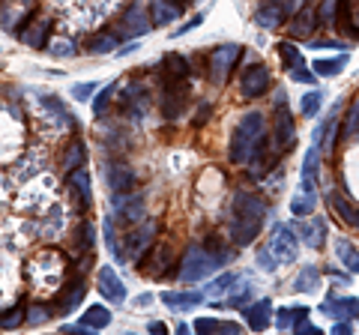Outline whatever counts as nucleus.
Segmentation results:
<instances>
[{
	"mask_svg": "<svg viewBox=\"0 0 359 335\" xmlns=\"http://www.w3.org/2000/svg\"><path fill=\"white\" fill-rule=\"evenodd\" d=\"M231 261V252L224 249L219 240H207V242H192L183 254V261H180V282H204L210 278L216 270H222L224 264Z\"/></svg>",
	"mask_w": 359,
	"mask_h": 335,
	"instance_id": "f257e3e1",
	"label": "nucleus"
},
{
	"mask_svg": "<svg viewBox=\"0 0 359 335\" xmlns=\"http://www.w3.org/2000/svg\"><path fill=\"white\" fill-rule=\"evenodd\" d=\"M266 204L252 192H237L231 200V240L237 245H249L264 228Z\"/></svg>",
	"mask_w": 359,
	"mask_h": 335,
	"instance_id": "f03ea898",
	"label": "nucleus"
},
{
	"mask_svg": "<svg viewBox=\"0 0 359 335\" xmlns=\"http://www.w3.org/2000/svg\"><path fill=\"white\" fill-rule=\"evenodd\" d=\"M264 150H269L266 147V120L261 111H249V114L240 117L237 129H233L228 156H231V162H237V165H249V159H255V156Z\"/></svg>",
	"mask_w": 359,
	"mask_h": 335,
	"instance_id": "7ed1b4c3",
	"label": "nucleus"
},
{
	"mask_svg": "<svg viewBox=\"0 0 359 335\" xmlns=\"http://www.w3.org/2000/svg\"><path fill=\"white\" fill-rule=\"evenodd\" d=\"M156 233H159V221L156 219H144L138 228L126 233V258H129V264H141L144 254L153 252Z\"/></svg>",
	"mask_w": 359,
	"mask_h": 335,
	"instance_id": "20e7f679",
	"label": "nucleus"
},
{
	"mask_svg": "<svg viewBox=\"0 0 359 335\" xmlns=\"http://www.w3.org/2000/svg\"><path fill=\"white\" fill-rule=\"evenodd\" d=\"M240 57H243V46H237V42H228V46L212 48V54H210V81L212 84H224Z\"/></svg>",
	"mask_w": 359,
	"mask_h": 335,
	"instance_id": "39448f33",
	"label": "nucleus"
},
{
	"mask_svg": "<svg viewBox=\"0 0 359 335\" xmlns=\"http://www.w3.org/2000/svg\"><path fill=\"white\" fill-rule=\"evenodd\" d=\"M269 252L276 254L278 264H294L297 254H299V237L294 233V228L285 225V221H278L273 228V237H269Z\"/></svg>",
	"mask_w": 359,
	"mask_h": 335,
	"instance_id": "423d86ee",
	"label": "nucleus"
},
{
	"mask_svg": "<svg viewBox=\"0 0 359 335\" xmlns=\"http://www.w3.org/2000/svg\"><path fill=\"white\" fill-rule=\"evenodd\" d=\"M294 9H297L294 0H264L255 9V25H261L264 30H276L294 15Z\"/></svg>",
	"mask_w": 359,
	"mask_h": 335,
	"instance_id": "0eeeda50",
	"label": "nucleus"
},
{
	"mask_svg": "<svg viewBox=\"0 0 359 335\" xmlns=\"http://www.w3.org/2000/svg\"><path fill=\"white\" fill-rule=\"evenodd\" d=\"M297 144V123L290 117L287 102H278L276 105V132H273V150L276 153H287L294 150Z\"/></svg>",
	"mask_w": 359,
	"mask_h": 335,
	"instance_id": "6e6552de",
	"label": "nucleus"
},
{
	"mask_svg": "<svg viewBox=\"0 0 359 335\" xmlns=\"http://www.w3.org/2000/svg\"><path fill=\"white\" fill-rule=\"evenodd\" d=\"M314 207H318V177L314 174H302L299 177V192L294 195L290 200V213L297 219H306L314 213Z\"/></svg>",
	"mask_w": 359,
	"mask_h": 335,
	"instance_id": "1a4fd4ad",
	"label": "nucleus"
},
{
	"mask_svg": "<svg viewBox=\"0 0 359 335\" xmlns=\"http://www.w3.org/2000/svg\"><path fill=\"white\" fill-rule=\"evenodd\" d=\"M183 105H186V90L183 84L177 81H162V96H159V108L165 120H177L183 114Z\"/></svg>",
	"mask_w": 359,
	"mask_h": 335,
	"instance_id": "9d476101",
	"label": "nucleus"
},
{
	"mask_svg": "<svg viewBox=\"0 0 359 335\" xmlns=\"http://www.w3.org/2000/svg\"><path fill=\"white\" fill-rule=\"evenodd\" d=\"M96 285H99V294H102L111 306H120L126 299V287H123L120 275L114 273V266H102L96 273Z\"/></svg>",
	"mask_w": 359,
	"mask_h": 335,
	"instance_id": "9b49d317",
	"label": "nucleus"
},
{
	"mask_svg": "<svg viewBox=\"0 0 359 335\" xmlns=\"http://www.w3.org/2000/svg\"><path fill=\"white\" fill-rule=\"evenodd\" d=\"M318 27H320V15H318V9L314 6H302L287 25L290 39H311Z\"/></svg>",
	"mask_w": 359,
	"mask_h": 335,
	"instance_id": "f8f14e48",
	"label": "nucleus"
},
{
	"mask_svg": "<svg viewBox=\"0 0 359 335\" xmlns=\"http://www.w3.org/2000/svg\"><path fill=\"white\" fill-rule=\"evenodd\" d=\"M105 180H108L111 195H126V192H132V189H135L138 177H135V171H132L129 165L114 162V165H108V168H105Z\"/></svg>",
	"mask_w": 359,
	"mask_h": 335,
	"instance_id": "ddd939ff",
	"label": "nucleus"
},
{
	"mask_svg": "<svg viewBox=\"0 0 359 335\" xmlns=\"http://www.w3.org/2000/svg\"><path fill=\"white\" fill-rule=\"evenodd\" d=\"M269 90V69L266 66H249L240 81V93L243 99H257Z\"/></svg>",
	"mask_w": 359,
	"mask_h": 335,
	"instance_id": "4468645a",
	"label": "nucleus"
},
{
	"mask_svg": "<svg viewBox=\"0 0 359 335\" xmlns=\"http://www.w3.org/2000/svg\"><path fill=\"white\" fill-rule=\"evenodd\" d=\"M153 27V18L144 13V6L141 4H132L129 9H126V15H123V21H120V30L126 33L129 39H138V36H144Z\"/></svg>",
	"mask_w": 359,
	"mask_h": 335,
	"instance_id": "2eb2a0df",
	"label": "nucleus"
},
{
	"mask_svg": "<svg viewBox=\"0 0 359 335\" xmlns=\"http://www.w3.org/2000/svg\"><path fill=\"white\" fill-rule=\"evenodd\" d=\"M120 99H123L126 114H132V117H141L144 111L150 108V90H147V84H141V81L126 84V90H123Z\"/></svg>",
	"mask_w": 359,
	"mask_h": 335,
	"instance_id": "dca6fc26",
	"label": "nucleus"
},
{
	"mask_svg": "<svg viewBox=\"0 0 359 335\" xmlns=\"http://www.w3.org/2000/svg\"><path fill=\"white\" fill-rule=\"evenodd\" d=\"M183 9H186L183 0H150V18L156 27L174 25V21L183 15Z\"/></svg>",
	"mask_w": 359,
	"mask_h": 335,
	"instance_id": "f3484780",
	"label": "nucleus"
},
{
	"mask_svg": "<svg viewBox=\"0 0 359 335\" xmlns=\"http://www.w3.org/2000/svg\"><path fill=\"white\" fill-rule=\"evenodd\" d=\"M243 317L255 332H264L273 323V303L269 299H257V303H245L243 306Z\"/></svg>",
	"mask_w": 359,
	"mask_h": 335,
	"instance_id": "a211bd4d",
	"label": "nucleus"
},
{
	"mask_svg": "<svg viewBox=\"0 0 359 335\" xmlns=\"http://www.w3.org/2000/svg\"><path fill=\"white\" fill-rule=\"evenodd\" d=\"M204 290H165L162 294V303L171 308V311H189V308H198L201 303H204Z\"/></svg>",
	"mask_w": 359,
	"mask_h": 335,
	"instance_id": "6ab92c4d",
	"label": "nucleus"
},
{
	"mask_svg": "<svg viewBox=\"0 0 359 335\" xmlns=\"http://www.w3.org/2000/svg\"><path fill=\"white\" fill-rule=\"evenodd\" d=\"M114 213L126 221H141L144 219V195H138V192L114 195Z\"/></svg>",
	"mask_w": 359,
	"mask_h": 335,
	"instance_id": "aec40b11",
	"label": "nucleus"
},
{
	"mask_svg": "<svg viewBox=\"0 0 359 335\" xmlns=\"http://www.w3.org/2000/svg\"><path fill=\"white\" fill-rule=\"evenodd\" d=\"M335 27H341L351 39H359V0H339Z\"/></svg>",
	"mask_w": 359,
	"mask_h": 335,
	"instance_id": "412c9836",
	"label": "nucleus"
},
{
	"mask_svg": "<svg viewBox=\"0 0 359 335\" xmlns=\"http://www.w3.org/2000/svg\"><path fill=\"white\" fill-rule=\"evenodd\" d=\"M299 237L306 240L309 249H320L323 237H327V219L323 216H306L299 221Z\"/></svg>",
	"mask_w": 359,
	"mask_h": 335,
	"instance_id": "4be33fe9",
	"label": "nucleus"
},
{
	"mask_svg": "<svg viewBox=\"0 0 359 335\" xmlns=\"http://www.w3.org/2000/svg\"><path fill=\"white\" fill-rule=\"evenodd\" d=\"M320 311H327L330 317H335V320H351V317H356L359 315V299H339V296H327V303L320 306Z\"/></svg>",
	"mask_w": 359,
	"mask_h": 335,
	"instance_id": "5701e85b",
	"label": "nucleus"
},
{
	"mask_svg": "<svg viewBox=\"0 0 359 335\" xmlns=\"http://www.w3.org/2000/svg\"><path fill=\"white\" fill-rule=\"evenodd\" d=\"M84 156H87V147H84L81 138H75V141L66 144V150L60 153V168H63V174L69 177L75 168H84Z\"/></svg>",
	"mask_w": 359,
	"mask_h": 335,
	"instance_id": "b1692460",
	"label": "nucleus"
},
{
	"mask_svg": "<svg viewBox=\"0 0 359 335\" xmlns=\"http://www.w3.org/2000/svg\"><path fill=\"white\" fill-rule=\"evenodd\" d=\"M84 294H87V285H84V278H75V282L69 285V290H66V296L57 303V308H54V315H60V317H66V315H72V311L81 306V299H84Z\"/></svg>",
	"mask_w": 359,
	"mask_h": 335,
	"instance_id": "393cba45",
	"label": "nucleus"
},
{
	"mask_svg": "<svg viewBox=\"0 0 359 335\" xmlns=\"http://www.w3.org/2000/svg\"><path fill=\"white\" fill-rule=\"evenodd\" d=\"M186 75H189L186 57H180V54H165V57H162V81H177V84H183Z\"/></svg>",
	"mask_w": 359,
	"mask_h": 335,
	"instance_id": "a878e982",
	"label": "nucleus"
},
{
	"mask_svg": "<svg viewBox=\"0 0 359 335\" xmlns=\"http://www.w3.org/2000/svg\"><path fill=\"white\" fill-rule=\"evenodd\" d=\"M69 186H72V192H75V198H78V204L90 207L93 195H90V174L84 171V168H75V171L69 174Z\"/></svg>",
	"mask_w": 359,
	"mask_h": 335,
	"instance_id": "bb28decb",
	"label": "nucleus"
},
{
	"mask_svg": "<svg viewBox=\"0 0 359 335\" xmlns=\"http://www.w3.org/2000/svg\"><path fill=\"white\" fill-rule=\"evenodd\" d=\"M171 261H174V252H171V245H168V242L156 245V249H153V254H150V266H147V275H153V278L165 275V270H168V264H171Z\"/></svg>",
	"mask_w": 359,
	"mask_h": 335,
	"instance_id": "cd10ccee",
	"label": "nucleus"
},
{
	"mask_svg": "<svg viewBox=\"0 0 359 335\" xmlns=\"http://www.w3.org/2000/svg\"><path fill=\"white\" fill-rule=\"evenodd\" d=\"M335 254L347 273H359V249L351 240H335Z\"/></svg>",
	"mask_w": 359,
	"mask_h": 335,
	"instance_id": "c85d7f7f",
	"label": "nucleus"
},
{
	"mask_svg": "<svg viewBox=\"0 0 359 335\" xmlns=\"http://www.w3.org/2000/svg\"><path fill=\"white\" fill-rule=\"evenodd\" d=\"M192 329L201 332V335H210V332H231V335H237L243 327L240 323H224V320H216V317H198L192 323Z\"/></svg>",
	"mask_w": 359,
	"mask_h": 335,
	"instance_id": "c756f323",
	"label": "nucleus"
},
{
	"mask_svg": "<svg viewBox=\"0 0 359 335\" xmlns=\"http://www.w3.org/2000/svg\"><path fill=\"white\" fill-rule=\"evenodd\" d=\"M330 207H332V213L344 221V225H359V213L351 207V200H344L339 192L330 195Z\"/></svg>",
	"mask_w": 359,
	"mask_h": 335,
	"instance_id": "7c9ffc66",
	"label": "nucleus"
},
{
	"mask_svg": "<svg viewBox=\"0 0 359 335\" xmlns=\"http://www.w3.org/2000/svg\"><path fill=\"white\" fill-rule=\"evenodd\" d=\"M48 30H51V21H36V25H30V30L21 33V39L30 48H45L48 46Z\"/></svg>",
	"mask_w": 359,
	"mask_h": 335,
	"instance_id": "2f4dec72",
	"label": "nucleus"
},
{
	"mask_svg": "<svg viewBox=\"0 0 359 335\" xmlns=\"http://www.w3.org/2000/svg\"><path fill=\"white\" fill-rule=\"evenodd\" d=\"M318 287H320V270L318 266H302L299 275L294 278V290L297 294L299 290L302 294H311V290H318Z\"/></svg>",
	"mask_w": 359,
	"mask_h": 335,
	"instance_id": "473e14b6",
	"label": "nucleus"
},
{
	"mask_svg": "<svg viewBox=\"0 0 359 335\" xmlns=\"http://www.w3.org/2000/svg\"><path fill=\"white\" fill-rule=\"evenodd\" d=\"M306 317H309V308H306V306H299V308H278L276 327H278V329H294L297 323H302Z\"/></svg>",
	"mask_w": 359,
	"mask_h": 335,
	"instance_id": "72a5a7b5",
	"label": "nucleus"
},
{
	"mask_svg": "<svg viewBox=\"0 0 359 335\" xmlns=\"http://www.w3.org/2000/svg\"><path fill=\"white\" fill-rule=\"evenodd\" d=\"M81 323H84V327H90V329H105L111 323V311L105 306H90L81 315Z\"/></svg>",
	"mask_w": 359,
	"mask_h": 335,
	"instance_id": "f704fd0d",
	"label": "nucleus"
},
{
	"mask_svg": "<svg viewBox=\"0 0 359 335\" xmlns=\"http://www.w3.org/2000/svg\"><path fill=\"white\" fill-rule=\"evenodd\" d=\"M344 66H347V54H339V57H332V60H323V57H320V60H314L311 69L318 72L320 78H332V75H339Z\"/></svg>",
	"mask_w": 359,
	"mask_h": 335,
	"instance_id": "c9c22d12",
	"label": "nucleus"
},
{
	"mask_svg": "<svg viewBox=\"0 0 359 335\" xmlns=\"http://www.w3.org/2000/svg\"><path fill=\"white\" fill-rule=\"evenodd\" d=\"M252 287H255V285L249 282V278H245V275H240L237 282H233L231 294L224 296V299H228V306H245V299L252 296Z\"/></svg>",
	"mask_w": 359,
	"mask_h": 335,
	"instance_id": "e433bc0d",
	"label": "nucleus"
},
{
	"mask_svg": "<svg viewBox=\"0 0 359 335\" xmlns=\"http://www.w3.org/2000/svg\"><path fill=\"white\" fill-rule=\"evenodd\" d=\"M237 278H240V275H233V273H224V275H219V278H216V282H210V285L204 287V294H207V296H212V299H216V296H228Z\"/></svg>",
	"mask_w": 359,
	"mask_h": 335,
	"instance_id": "4c0bfd02",
	"label": "nucleus"
},
{
	"mask_svg": "<svg viewBox=\"0 0 359 335\" xmlns=\"http://www.w3.org/2000/svg\"><path fill=\"white\" fill-rule=\"evenodd\" d=\"M114 48H117V36H114V33H99V36H93L87 42L90 54H111Z\"/></svg>",
	"mask_w": 359,
	"mask_h": 335,
	"instance_id": "58836bf2",
	"label": "nucleus"
},
{
	"mask_svg": "<svg viewBox=\"0 0 359 335\" xmlns=\"http://www.w3.org/2000/svg\"><path fill=\"white\" fill-rule=\"evenodd\" d=\"M276 48H278V57L285 60V69H287V72L306 63V60H302V54H299V48H294V42H278Z\"/></svg>",
	"mask_w": 359,
	"mask_h": 335,
	"instance_id": "ea45409f",
	"label": "nucleus"
},
{
	"mask_svg": "<svg viewBox=\"0 0 359 335\" xmlns=\"http://www.w3.org/2000/svg\"><path fill=\"white\" fill-rule=\"evenodd\" d=\"M323 96H327V93L309 90L306 96H302V102H299V114H302V117H314V114H318V108L323 105Z\"/></svg>",
	"mask_w": 359,
	"mask_h": 335,
	"instance_id": "a19ab883",
	"label": "nucleus"
},
{
	"mask_svg": "<svg viewBox=\"0 0 359 335\" xmlns=\"http://www.w3.org/2000/svg\"><path fill=\"white\" fill-rule=\"evenodd\" d=\"M318 15H320L323 27H335V18H339V0H323L320 9H318Z\"/></svg>",
	"mask_w": 359,
	"mask_h": 335,
	"instance_id": "79ce46f5",
	"label": "nucleus"
},
{
	"mask_svg": "<svg viewBox=\"0 0 359 335\" xmlns=\"http://www.w3.org/2000/svg\"><path fill=\"white\" fill-rule=\"evenodd\" d=\"M114 90H117V84H105L102 90L96 93V99H93V114L96 117H102L108 111V102H111V96H114Z\"/></svg>",
	"mask_w": 359,
	"mask_h": 335,
	"instance_id": "37998d69",
	"label": "nucleus"
},
{
	"mask_svg": "<svg viewBox=\"0 0 359 335\" xmlns=\"http://www.w3.org/2000/svg\"><path fill=\"white\" fill-rule=\"evenodd\" d=\"M359 132V96L353 99V105H351V111H347V120L341 123V135L347 138V135H356Z\"/></svg>",
	"mask_w": 359,
	"mask_h": 335,
	"instance_id": "c03bdc74",
	"label": "nucleus"
},
{
	"mask_svg": "<svg viewBox=\"0 0 359 335\" xmlns=\"http://www.w3.org/2000/svg\"><path fill=\"white\" fill-rule=\"evenodd\" d=\"M27 315H25V308H6V311H0V329H13V327H18L21 320H25Z\"/></svg>",
	"mask_w": 359,
	"mask_h": 335,
	"instance_id": "a18cd8bd",
	"label": "nucleus"
},
{
	"mask_svg": "<svg viewBox=\"0 0 359 335\" xmlns=\"http://www.w3.org/2000/svg\"><path fill=\"white\" fill-rule=\"evenodd\" d=\"M48 54H54V57H75L78 51H75V46H72L69 39L60 36V39H51L48 42Z\"/></svg>",
	"mask_w": 359,
	"mask_h": 335,
	"instance_id": "49530a36",
	"label": "nucleus"
},
{
	"mask_svg": "<svg viewBox=\"0 0 359 335\" xmlns=\"http://www.w3.org/2000/svg\"><path fill=\"white\" fill-rule=\"evenodd\" d=\"M105 245H108V252H111V258L114 261H120L123 258V252H120V245H117V240H114V219H105Z\"/></svg>",
	"mask_w": 359,
	"mask_h": 335,
	"instance_id": "de8ad7c7",
	"label": "nucleus"
},
{
	"mask_svg": "<svg viewBox=\"0 0 359 335\" xmlns=\"http://www.w3.org/2000/svg\"><path fill=\"white\" fill-rule=\"evenodd\" d=\"M290 78H294L297 84H309V87H311L314 81H318V72L309 69V66L302 63V66H297V69H290Z\"/></svg>",
	"mask_w": 359,
	"mask_h": 335,
	"instance_id": "09e8293b",
	"label": "nucleus"
},
{
	"mask_svg": "<svg viewBox=\"0 0 359 335\" xmlns=\"http://www.w3.org/2000/svg\"><path fill=\"white\" fill-rule=\"evenodd\" d=\"M93 93H96V84L93 81H78V84H72V90H69V96L78 99V102H84V99H90Z\"/></svg>",
	"mask_w": 359,
	"mask_h": 335,
	"instance_id": "8fccbe9b",
	"label": "nucleus"
},
{
	"mask_svg": "<svg viewBox=\"0 0 359 335\" xmlns=\"http://www.w3.org/2000/svg\"><path fill=\"white\" fill-rule=\"evenodd\" d=\"M48 317H51V311L42 308V306H33L27 311V323H33V327H42V323H48Z\"/></svg>",
	"mask_w": 359,
	"mask_h": 335,
	"instance_id": "3c124183",
	"label": "nucleus"
},
{
	"mask_svg": "<svg viewBox=\"0 0 359 335\" xmlns=\"http://www.w3.org/2000/svg\"><path fill=\"white\" fill-rule=\"evenodd\" d=\"M257 264H261V270H264V273H276V266H278L276 254L269 252V249H261V252H257Z\"/></svg>",
	"mask_w": 359,
	"mask_h": 335,
	"instance_id": "603ef678",
	"label": "nucleus"
},
{
	"mask_svg": "<svg viewBox=\"0 0 359 335\" xmlns=\"http://www.w3.org/2000/svg\"><path fill=\"white\" fill-rule=\"evenodd\" d=\"M198 25H204V15H195L192 21H189V25H183V27H177V30L171 33V36H174V39H177V36H183V33H189V30H195Z\"/></svg>",
	"mask_w": 359,
	"mask_h": 335,
	"instance_id": "864d4df0",
	"label": "nucleus"
},
{
	"mask_svg": "<svg viewBox=\"0 0 359 335\" xmlns=\"http://www.w3.org/2000/svg\"><path fill=\"white\" fill-rule=\"evenodd\" d=\"M311 48H347V46L339 39H320V42H311Z\"/></svg>",
	"mask_w": 359,
	"mask_h": 335,
	"instance_id": "5fc2aeb1",
	"label": "nucleus"
},
{
	"mask_svg": "<svg viewBox=\"0 0 359 335\" xmlns=\"http://www.w3.org/2000/svg\"><path fill=\"white\" fill-rule=\"evenodd\" d=\"M332 332H335V335H351V332H353V323H351V320H339V323L332 327Z\"/></svg>",
	"mask_w": 359,
	"mask_h": 335,
	"instance_id": "6e6d98bb",
	"label": "nucleus"
},
{
	"mask_svg": "<svg viewBox=\"0 0 359 335\" xmlns=\"http://www.w3.org/2000/svg\"><path fill=\"white\" fill-rule=\"evenodd\" d=\"M150 332H168V327H165V323H159V320H153L150 323Z\"/></svg>",
	"mask_w": 359,
	"mask_h": 335,
	"instance_id": "4d7b16f0",
	"label": "nucleus"
},
{
	"mask_svg": "<svg viewBox=\"0 0 359 335\" xmlns=\"http://www.w3.org/2000/svg\"><path fill=\"white\" fill-rule=\"evenodd\" d=\"M135 303H138V306H150V303H153V296H150V294H141L138 299H135Z\"/></svg>",
	"mask_w": 359,
	"mask_h": 335,
	"instance_id": "13d9d810",
	"label": "nucleus"
},
{
	"mask_svg": "<svg viewBox=\"0 0 359 335\" xmlns=\"http://www.w3.org/2000/svg\"><path fill=\"white\" fill-rule=\"evenodd\" d=\"M135 48H138V42H129V46H126V48H120L117 54H120V57H126V54H129V51H135Z\"/></svg>",
	"mask_w": 359,
	"mask_h": 335,
	"instance_id": "bf43d9fd",
	"label": "nucleus"
},
{
	"mask_svg": "<svg viewBox=\"0 0 359 335\" xmlns=\"http://www.w3.org/2000/svg\"><path fill=\"white\" fill-rule=\"evenodd\" d=\"M207 114H210V108H201V111H198V120H195L198 126H201V123H207Z\"/></svg>",
	"mask_w": 359,
	"mask_h": 335,
	"instance_id": "052dcab7",
	"label": "nucleus"
}]
</instances>
